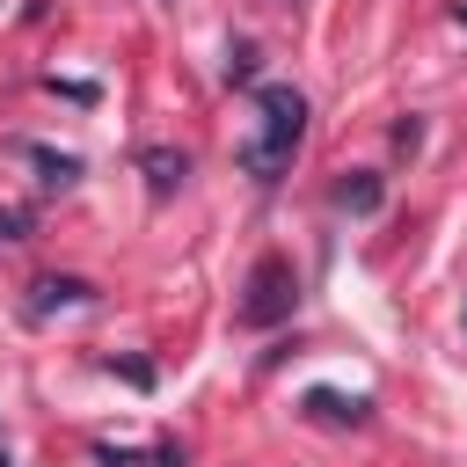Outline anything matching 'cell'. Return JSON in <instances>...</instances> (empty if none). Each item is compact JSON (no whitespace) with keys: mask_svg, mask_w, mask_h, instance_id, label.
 <instances>
[{"mask_svg":"<svg viewBox=\"0 0 467 467\" xmlns=\"http://www.w3.org/2000/svg\"><path fill=\"white\" fill-rule=\"evenodd\" d=\"M299 139H306V95H299L292 80H263V88H255V124L241 131L234 161H241V175L277 182V175L292 168Z\"/></svg>","mask_w":467,"mask_h":467,"instance_id":"1","label":"cell"},{"mask_svg":"<svg viewBox=\"0 0 467 467\" xmlns=\"http://www.w3.org/2000/svg\"><path fill=\"white\" fill-rule=\"evenodd\" d=\"M292 306H299V270H292L285 255H263V263L248 270V292H241L234 321H241V328H277V321H292Z\"/></svg>","mask_w":467,"mask_h":467,"instance_id":"2","label":"cell"},{"mask_svg":"<svg viewBox=\"0 0 467 467\" xmlns=\"http://www.w3.org/2000/svg\"><path fill=\"white\" fill-rule=\"evenodd\" d=\"M314 423H365L372 416V394H336V387H306V401H299Z\"/></svg>","mask_w":467,"mask_h":467,"instance_id":"3","label":"cell"},{"mask_svg":"<svg viewBox=\"0 0 467 467\" xmlns=\"http://www.w3.org/2000/svg\"><path fill=\"white\" fill-rule=\"evenodd\" d=\"M328 197H336V212H350V219H372L387 190H379V175H372V168H350V175H336V190H328Z\"/></svg>","mask_w":467,"mask_h":467,"instance_id":"4","label":"cell"},{"mask_svg":"<svg viewBox=\"0 0 467 467\" xmlns=\"http://www.w3.org/2000/svg\"><path fill=\"white\" fill-rule=\"evenodd\" d=\"M88 299H95V285H88V277H36L29 314L44 321V314H58V306H88Z\"/></svg>","mask_w":467,"mask_h":467,"instance_id":"5","label":"cell"},{"mask_svg":"<svg viewBox=\"0 0 467 467\" xmlns=\"http://www.w3.org/2000/svg\"><path fill=\"white\" fill-rule=\"evenodd\" d=\"M139 168H146V190H153V197L182 190V175H190V161H182V153H168V146H153V153H146Z\"/></svg>","mask_w":467,"mask_h":467,"instance_id":"6","label":"cell"},{"mask_svg":"<svg viewBox=\"0 0 467 467\" xmlns=\"http://www.w3.org/2000/svg\"><path fill=\"white\" fill-rule=\"evenodd\" d=\"M36 168H44V190H73L80 182V153H51V146H22Z\"/></svg>","mask_w":467,"mask_h":467,"instance_id":"7","label":"cell"},{"mask_svg":"<svg viewBox=\"0 0 467 467\" xmlns=\"http://www.w3.org/2000/svg\"><path fill=\"white\" fill-rule=\"evenodd\" d=\"M29 204H0V241H29Z\"/></svg>","mask_w":467,"mask_h":467,"instance_id":"8","label":"cell"},{"mask_svg":"<svg viewBox=\"0 0 467 467\" xmlns=\"http://www.w3.org/2000/svg\"><path fill=\"white\" fill-rule=\"evenodd\" d=\"M226 80H255V44H234L226 51Z\"/></svg>","mask_w":467,"mask_h":467,"instance_id":"9","label":"cell"},{"mask_svg":"<svg viewBox=\"0 0 467 467\" xmlns=\"http://www.w3.org/2000/svg\"><path fill=\"white\" fill-rule=\"evenodd\" d=\"M394 146H401V153H416V146H423V124H416V117H401V124H394Z\"/></svg>","mask_w":467,"mask_h":467,"instance_id":"10","label":"cell"},{"mask_svg":"<svg viewBox=\"0 0 467 467\" xmlns=\"http://www.w3.org/2000/svg\"><path fill=\"white\" fill-rule=\"evenodd\" d=\"M263 7H299V0H263Z\"/></svg>","mask_w":467,"mask_h":467,"instance_id":"11","label":"cell"}]
</instances>
